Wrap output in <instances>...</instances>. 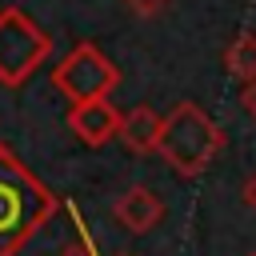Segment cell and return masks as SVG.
<instances>
[{
    "label": "cell",
    "instance_id": "obj_1",
    "mask_svg": "<svg viewBox=\"0 0 256 256\" xmlns=\"http://www.w3.org/2000/svg\"><path fill=\"white\" fill-rule=\"evenodd\" d=\"M56 212V196L0 144V256H16L24 240Z\"/></svg>",
    "mask_w": 256,
    "mask_h": 256
},
{
    "label": "cell",
    "instance_id": "obj_2",
    "mask_svg": "<svg viewBox=\"0 0 256 256\" xmlns=\"http://www.w3.org/2000/svg\"><path fill=\"white\" fill-rule=\"evenodd\" d=\"M224 148V132L188 100H180L168 116H164V128H160V152L164 160L184 172V176H196L212 164V156Z\"/></svg>",
    "mask_w": 256,
    "mask_h": 256
},
{
    "label": "cell",
    "instance_id": "obj_3",
    "mask_svg": "<svg viewBox=\"0 0 256 256\" xmlns=\"http://www.w3.org/2000/svg\"><path fill=\"white\" fill-rule=\"evenodd\" d=\"M48 48L52 40L32 16H24L20 8L0 12V80L4 84H20L36 64H44Z\"/></svg>",
    "mask_w": 256,
    "mask_h": 256
},
{
    "label": "cell",
    "instance_id": "obj_4",
    "mask_svg": "<svg viewBox=\"0 0 256 256\" xmlns=\"http://www.w3.org/2000/svg\"><path fill=\"white\" fill-rule=\"evenodd\" d=\"M52 80L68 96V104H84V100L108 96V88L116 84V68L108 64V56L96 44H76L64 56V64H56Z\"/></svg>",
    "mask_w": 256,
    "mask_h": 256
},
{
    "label": "cell",
    "instance_id": "obj_5",
    "mask_svg": "<svg viewBox=\"0 0 256 256\" xmlns=\"http://www.w3.org/2000/svg\"><path fill=\"white\" fill-rule=\"evenodd\" d=\"M68 124H72V132H76L84 144H104V140L120 136L124 116L108 104V96H100V100L72 104V108H68Z\"/></svg>",
    "mask_w": 256,
    "mask_h": 256
},
{
    "label": "cell",
    "instance_id": "obj_6",
    "mask_svg": "<svg viewBox=\"0 0 256 256\" xmlns=\"http://www.w3.org/2000/svg\"><path fill=\"white\" fill-rule=\"evenodd\" d=\"M112 212H116V220H120L128 232H148V228H156V224L164 220V204H160L156 192L144 188V184H132L128 192H120L116 204H112Z\"/></svg>",
    "mask_w": 256,
    "mask_h": 256
},
{
    "label": "cell",
    "instance_id": "obj_7",
    "mask_svg": "<svg viewBox=\"0 0 256 256\" xmlns=\"http://www.w3.org/2000/svg\"><path fill=\"white\" fill-rule=\"evenodd\" d=\"M160 128H164V120H160L148 104H140V108H132V112L124 116L120 140H124L132 152H152V148H160Z\"/></svg>",
    "mask_w": 256,
    "mask_h": 256
},
{
    "label": "cell",
    "instance_id": "obj_8",
    "mask_svg": "<svg viewBox=\"0 0 256 256\" xmlns=\"http://www.w3.org/2000/svg\"><path fill=\"white\" fill-rule=\"evenodd\" d=\"M224 64H228L236 76H244V80L252 84V80H256V32H240V36L228 44Z\"/></svg>",
    "mask_w": 256,
    "mask_h": 256
},
{
    "label": "cell",
    "instance_id": "obj_9",
    "mask_svg": "<svg viewBox=\"0 0 256 256\" xmlns=\"http://www.w3.org/2000/svg\"><path fill=\"white\" fill-rule=\"evenodd\" d=\"M56 256H96V248H92V244H88V236L80 232V236H76V240H68Z\"/></svg>",
    "mask_w": 256,
    "mask_h": 256
},
{
    "label": "cell",
    "instance_id": "obj_10",
    "mask_svg": "<svg viewBox=\"0 0 256 256\" xmlns=\"http://www.w3.org/2000/svg\"><path fill=\"white\" fill-rule=\"evenodd\" d=\"M124 4H128V8H136L140 16H152V12H160L168 0H124Z\"/></svg>",
    "mask_w": 256,
    "mask_h": 256
},
{
    "label": "cell",
    "instance_id": "obj_11",
    "mask_svg": "<svg viewBox=\"0 0 256 256\" xmlns=\"http://www.w3.org/2000/svg\"><path fill=\"white\" fill-rule=\"evenodd\" d=\"M244 108H248V112L256 116V80H252V84L244 88Z\"/></svg>",
    "mask_w": 256,
    "mask_h": 256
},
{
    "label": "cell",
    "instance_id": "obj_12",
    "mask_svg": "<svg viewBox=\"0 0 256 256\" xmlns=\"http://www.w3.org/2000/svg\"><path fill=\"white\" fill-rule=\"evenodd\" d=\"M244 204H248V208L256 212V176H252V180L244 184Z\"/></svg>",
    "mask_w": 256,
    "mask_h": 256
},
{
    "label": "cell",
    "instance_id": "obj_13",
    "mask_svg": "<svg viewBox=\"0 0 256 256\" xmlns=\"http://www.w3.org/2000/svg\"><path fill=\"white\" fill-rule=\"evenodd\" d=\"M252 256H256V252H252Z\"/></svg>",
    "mask_w": 256,
    "mask_h": 256
}]
</instances>
